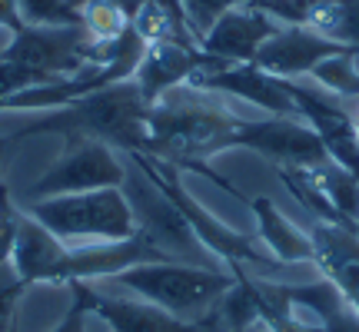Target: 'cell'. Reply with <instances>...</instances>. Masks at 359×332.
Returning <instances> with one entry per match:
<instances>
[{"mask_svg": "<svg viewBox=\"0 0 359 332\" xmlns=\"http://www.w3.org/2000/svg\"><path fill=\"white\" fill-rule=\"evenodd\" d=\"M147 120H150V103L143 100L140 87L133 80H123V83L103 87L97 93H87L60 110L37 113L30 123L13 130L4 140V150L11 153L17 143L30 140V137L57 133V137H90V140H100L123 153H143L147 150Z\"/></svg>", "mask_w": 359, "mask_h": 332, "instance_id": "6da1fadb", "label": "cell"}, {"mask_svg": "<svg viewBox=\"0 0 359 332\" xmlns=\"http://www.w3.org/2000/svg\"><path fill=\"white\" fill-rule=\"evenodd\" d=\"M240 120L243 116L230 113L226 106H217V103H173L170 97H163L150 106L143 153L167 160L177 170H196L246 203L243 193L206 166V160L233 150V133L240 127Z\"/></svg>", "mask_w": 359, "mask_h": 332, "instance_id": "7a4b0ae2", "label": "cell"}, {"mask_svg": "<svg viewBox=\"0 0 359 332\" xmlns=\"http://www.w3.org/2000/svg\"><path fill=\"white\" fill-rule=\"evenodd\" d=\"M110 282L154 303V306L167 309L180 319L200 322L236 286V272L160 259V263H137V266L110 276Z\"/></svg>", "mask_w": 359, "mask_h": 332, "instance_id": "3957f363", "label": "cell"}, {"mask_svg": "<svg viewBox=\"0 0 359 332\" xmlns=\"http://www.w3.org/2000/svg\"><path fill=\"white\" fill-rule=\"evenodd\" d=\"M30 219L64 240L67 246L87 243H120L137 236V213L123 190H93V193H67L30 200L24 209Z\"/></svg>", "mask_w": 359, "mask_h": 332, "instance_id": "277c9868", "label": "cell"}, {"mask_svg": "<svg viewBox=\"0 0 359 332\" xmlns=\"http://www.w3.org/2000/svg\"><path fill=\"white\" fill-rule=\"evenodd\" d=\"M127 156L140 166L143 179H147L163 200H170V203L177 206V213L187 219V226L193 230L196 243L203 246L206 253H213L217 259H223L230 272H240V269H246V266H273V263H276V259L263 249L259 240L230 230V226H226L223 219L213 216L203 203H196L190 193L183 190L180 170L173 163L156 160V156H150V153H127Z\"/></svg>", "mask_w": 359, "mask_h": 332, "instance_id": "5b68a950", "label": "cell"}, {"mask_svg": "<svg viewBox=\"0 0 359 332\" xmlns=\"http://www.w3.org/2000/svg\"><path fill=\"white\" fill-rule=\"evenodd\" d=\"M64 153L40 179L30 183L27 203L30 200H47V196H67V193H93V190H123L127 183V166L116 156L114 146L90 137H64Z\"/></svg>", "mask_w": 359, "mask_h": 332, "instance_id": "8992f818", "label": "cell"}, {"mask_svg": "<svg viewBox=\"0 0 359 332\" xmlns=\"http://www.w3.org/2000/svg\"><path fill=\"white\" fill-rule=\"evenodd\" d=\"M0 60L34 70L40 80L74 77L77 70L97 64V40L87 27H20L11 43L0 50Z\"/></svg>", "mask_w": 359, "mask_h": 332, "instance_id": "52a82bcc", "label": "cell"}, {"mask_svg": "<svg viewBox=\"0 0 359 332\" xmlns=\"http://www.w3.org/2000/svg\"><path fill=\"white\" fill-rule=\"evenodd\" d=\"M233 150H253L276 163V170H316L330 163L320 133L299 116L240 120L233 133Z\"/></svg>", "mask_w": 359, "mask_h": 332, "instance_id": "ba28073f", "label": "cell"}, {"mask_svg": "<svg viewBox=\"0 0 359 332\" xmlns=\"http://www.w3.org/2000/svg\"><path fill=\"white\" fill-rule=\"evenodd\" d=\"M346 50H356V47H343V43H336V40H330L326 34H320V30H313L306 24H283L259 47L253 64L280 80H303L323 60L339 57V53H346Z\"/></svg>", "mask_w": 359, "mask_h": 332, "instance_id": "9c48e42d", "label": "cell"}, {"mask_svg": "<svg viewBox=\"0 0 359 332\" xmlns=\"http://www.w3.org/2000/svg\"><path fill=\"white\" fill-rule=\"evenodd\" d=\"M280 27H283L280 20L269 17L266 11H259L257 4H243V7L226 11L217 24L206 30L203 40H200V50L223 60V64H253L259 47Z\"/></svg>", "mask_w": 359, "mask_h": 332, "instance_id": "30bf717a", "label": "cell"}, {"mask_svg": "<svg viewBox=\"0 0 359 332\" xmlns=\"http://www.w3.org/2000/svg\"><path fill=\"white\" fill-rule=\"evenodd\" d=\"M213 60L210 53H203L196 43H183V40H156V43H147L143 50V60L133 74V83L140 87L143 100L160 103L163 97H170L173 90L187 87L190 77Z\"/></svg>", "mask_w": 359, "mask_h": 332, "instance_id": "8fae6325", "label": "cell"}, {"mask_svg": "<svg viewBox=\"0 0 359 332\" xmlns=\"http://www.w3.org/2000/svg\"><path fill=\"white\" fill-rule=\"evenodd\" d=\"M313 266L359 312V236L343 223H313Z\"/></svg>", "mask_w": 359, "mask_h": 332, "instance_id": "7c38bea8", "label": "cell"}, {"mask_svg": "<svg viewBox=\"0 0 359 332\" xmlns=\"http://www.w3.org/2000/svg\"><path fill=\"white\" fill-rule=\"evenodd\" d=\"M246 206L253 209V219H257V240L276 263H283V266L313 263V256H316L313 253V236L306 230H299L269 196H250Z\"/></svg>", "mask_w": 359, "mask_h": 332, "instance_id": "4fadbf2b", "label": "cell"}, {"mask_svg": "<svg viewBox=\"0 0 359 332\" xmlns=\"http://www.w3.org/2000/svg\"><path fill=\"white\" fill-rule=\"evenodd\" d=\"M93 306L114 332H213L203 322H187L147 299H116L93 286Z\"/></svg>", "mask_w": 359, "mask_h": 332, "instance_id": "5bb4252c", "label": "cell"}, {"mask_svg": "<svg viewBox=\"0 0 359 332\" xmlns=\"http://www.w3.org/2000/svg\"><path fill=\"white\" fill-rule=\"evenodd\" d=\"M64 240H57L47 226H40L37 219L24 216V226L17 233V243H13L11 253V269L13 279L20 289H30V286H43L50 282V272L57 266V259L64 253Z\"/></svg>", "mask_w": 359, "mask_h": 332, "instance_id": "9a60e30c", "label": "cell"}, {"mask_svg": "<svg viewBox=\"0 0 359 332\" xmlns=\"http://www.w3.org/2000/svg\"><path fill=\"white\" fill-rule=\"evenodd\" d=\"M306 27L326 34L343 47L359 50V0H320L309 13Z\"/></svg>", "mask_w": 359, "mask_h": 332, "instance_id": "2e32d148", "label": "cell"}, {"mask_svg": "<svg viewBox=\"0 0 359 332\" xmlns=\"http://www.w3.org/2000/svg\"><path fill=\"white\" fill-rule=\"evenodd\" d=\"M27 27H80L83 0H17Z\"/></svg>", "mask_w": 359, "mask_h": 332, "instance_id": "e0dca14e", "label": "cell"}, {"mask_svg": "<svg viewBox=\"0 0 359 332\" xmlns=\"http://www.w3.org/2000/svg\"><path fill=\"white\" fill-rule=\"evenodd\" d=\"M70 309L53 332H114L93 306V282H70Z\"/></svg>", "mask_w": 359, "mask_h": 332, "instance_id": "ac0fdd59", "label": "cell"}, {"mask_svg": "<svg viewBox=\"0 0 359 332\" xmlns=\"http://www.w3.org/2000/svg\"><path fill=\"white\" fill-rule=\"evenodd\" d=\"M83 27L97 43L116 40L130 27V20L107 0H83Z\"/></svg>", "mask_w": 359, "mask_h": 332, "instance_id": "d6986e66", "label": "cell"}, {"mask_svg": "<svg viewBox=\"0 0 359 332\" xmlns=\"http://www.w3.org/2000/svg\"><path fill=\"white\" fill-rule=\"evenodd\" d=\"M243 4H253V0H183V17H187L193 40L200 43L203 34L217 24L223 13L233 11V7H243Z\"/></svg>", "mask_w": 359, "mask_h": 332, "instance_id": "ffe728a7", "label": "cell"}, {"mask_svg": "<svg viewBox=\"0 0 359 332\" xmlns=\"http://www.w3.org/2000/svg\"><path fill=\"white\" fill-rule=\"evenodd\" d=\"M24 209L13 203V193L7 183H0V266L11 263L13 243H17V233L24 226Z\"/></svg>", "mask_w": 359, "mask_h": 332, "instance_id": "44dd1931", "label": "cell"}, {"mask_svg": "<svg viewBox=\"0 0 359 332\" xmlns=\"http://www.w3.org/2000/svg\"><path fill=\"white\" fill-rule=\"evenodd\" d=\"M323 332H359V312L349 306L346 299H339V303L326 312Z\"/></svg>", "mask_w": 359, "mask_h": 332, "instance_id": "7402d4cb", "label": "cell"}, {"mask_svg": "<svg viewBox=\"0 0 359 332\" xmlns=\"http://www.w3.org/2000/svg\"><path fill=\"white\" fill-rule=\"evenodd\" d=\"M20 27H24V20H20V7H17V0H0V30L17 34Z\"/></svg>", "mask_w": 359, "mask_h": 332, "instance_id": "603a6c76", "label": "cell"}, {"mask_svg": "<svg viewBox=\"0 0 359 332\" xmlns=\"http://www.w3.org/2000/svg\"><path fill=\"white\" fill-rule=\"evenodd\" d=\"M107 4H114V7L123 13V17H127L130 24H133V20L140 17V11L147 7V0H107Z\"/></svg>", "mask_w": 359, "mask_h": 332, "instance_id": "cb8c5ba5", "label": "cell"}, {"mask_svg": "<svg viewBox=\"0 0 359 332\" xmlns=\"http://www.w3.org/2000/svg\"><path fill=\"white\" fill-rule=\"evenodd\" d=\"M349 116H353V127H356V133H359V97L349 100Z\"/></svg>", "mask_w": 359, "mask_h": 332, "instance_id": "d4e9b609", "label": "cell"}, {"mask_svg": "<svg viewBox=\"0 0 359 332\" xmlns=\"http://www.w3.org/2000/svg\"><path fill=\"white\" fill-rule=\"evenodd\" d=\"M4 156H7V150L0 146V183H4Z\"/></svg>", "mask_w": 359, "mask_h": 332, "instance_id": "484cf974", "label": "cell"}, {"mask_svg": "<svg viewBox=\"0 0 359 332\" xmlns=\"http://www.w3.org/2000/svg\"><path fill=\"white\" fill-rule=\"evenodd\" d=\"M7 332H20V326H17V319L11 322V329H7Z\"/></svg>", "mask_w": 359, "mask_h": 332, "instance_id": "4316f807", "label": "cell"}, {"mask_svg": "<svg viewBox=\"0 0 359 332\" xmlns=\"http://www.w3.org/2000/svg\"><path fill=\"white\" fill-rule=\"evenodd\" d=\"M356 137H359V133H356Z\"/></svg>", "mask_w": 359, "mask_h": 332, "instance_id": "83f0119b", "label": "cell"}]
</instances>
